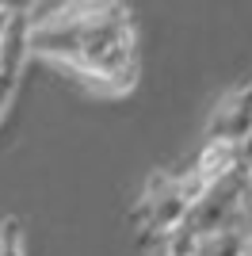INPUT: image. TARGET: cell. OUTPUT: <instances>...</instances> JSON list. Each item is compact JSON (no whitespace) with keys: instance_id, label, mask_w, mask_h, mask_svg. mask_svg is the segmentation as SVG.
Here are the masks:
<instances>
[{"instance_id":"obj_1","label":"cell","mask_w":252,"mask_h":256,"mask_svg":"<svg viewBox=\"0 0 252 256\" xmlns=\"http://www.w3.org/2000/svg\"><path fill=\"white\" fill-rule=\"evenodd\" d=\"M191 168L199 172V176H206L210 184L230 180V176H237V168H241V160H237V146H233V142H222V138H210L206 150L199 153V160H195Z\"/></svg>"},{"instance_id":"obj_2","label":"cell","mask_w":252,"mask_h":256,"mask_svg":"<svg viewBox=\"0 0 252 256\" xmlns=\"http://www.w3.org/2000/svg\"><path fill=\"white\" fill-rule=\"evenodd\" d=\"M241 252H244V234L237 226H226V230L199 237V256H241Z\"/></svg>"},{"instance_id":"obj_3","label":"cell","mask_w":252,"mask_h":256,"mask_svg":"<svg viewBox=\"0 0 252 256\" xmlns=\"http://www.w3.org/2000/svg\"><path fill=\"white\" fill-rule=\"evenodd\" d=\"M0 256H27V241H23L20 218H4L0 222Z\"/></svg>"},{"instance_id":"obj_4","label":"cell","mask_w":252,"mask_h":256,"mask_svg":"<svg viewBox=\"0 0 252 256\" xmlns=\"http://www.w3.org/2000/svg\"><path fill=\"white\" fill-rule=\"evenodd\" d=\"M20 23V16H16V8L12 4H0V46L8 42V34H12V27Z\"/></svg>"},{"instance_id":"obj_5","label":"cell","mask_w":252,"mask_h":256,"mask_svg":"<svg viewBox=\"0 0 252 256\" xmlns=\"http://www.w3.org/2000/svg\"><path fill=\"white\" fill-rule=\"evenodd\" d=\"M237 160H241V168H248V164H252V130L237 142Z\"/></svg>"},{"instance_id":"obj_6","label":"cell","mask_w":252,"mask_h":256,"mask_svg":"<svg viewBox=\"0 0 252 256\" xmlns=\"http://www.w3.org/2000/svg\"><path fill=\"white\" fill-rule=\"evenodd\" d=\"M8 100H12V76H0V111L8 107Z\"/></svg>"},{"instance_id":"obj_7","label":"cell","mask_w":252,"mask_h":256,"mask_svg":"<svg viewBox=\"0 0 252 256\" xmlns=\"http://www.w3.org/2000/svg\"><path fill=\"white\" fill-rule=\"evenodd\" d=\"M244 188H248V192H252V164H248V168H244Z\"/></svg>"},{"instance_id":"obj_8","label":"cell","mask_w":252,"mask_h":256,"mask_svg":"<svg viewBox=\"0 0 252 256\" xmlns=\"http://www.w3.org/2000/svg\"><path fill=\"white\" fill-rule=\"evenodd\" d=\"M241 256H252V237H244V252Z\"/></svg>"},{"instance_id":"obj_9","label":"cell","mask_w":252,"mask_h":256,"mask_svg":"<svg viewBox=\"0 0 252 256\" xmlns=\"http://www.w3.org/2000/svg\"><path fill=\"white\" fill-rule=\"evenodd\" d=\"M0 76H8V73H4V50H0Z\"/></svg>"}]
</instances>
